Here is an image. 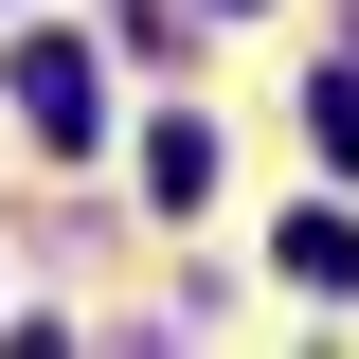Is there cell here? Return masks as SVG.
I'll list each match as a JSON object with an SVG mask.
<instances>
[{
	"mask_svg": "<svg viewBox=\"0 0 359 359\" xmlns=\"http://www.w3.org/2000/svg\"><path fill=\"white\" fill-rule=\"evenodd\" d=\"M18 108H36V144H90V126H108V72H90L72 36H36V54H18Z\"/></svg>",
	"mask_w": 359,
	"mask_h": 359,
	"instance_id": "cell-1",
	"label": "cell"
},
{
	"mask_svg": "<svg viewBox=\"0 0 359 359\" xmlns=\"http://www.w3.org/2000/svg\"><path fill=\"white\" fill-rule=\"evenodd\" d=\"M144 198H162V216H198V198H216V126H198V108H162V126H144Z\"/></svg>",
	"mask_w": 359,
	"mask_h": 359,
	"instance_id": "cell-2",
	"label": "cell"
},
{
	"mask_svg": "<svg viewBox=\"0 0 359 359\" xmlns=\"http://www.w3.org/2000/svg\"><path fill=\"white\" fill-rule=\"evenodd\" d=\"M287 287H359V216H341V198L287 216Z\"/></svg>",
	"mask_w": 359,
	"mask_h": 359,
	"instance_id": "cell-3",
	"label": "cell"
},
{
	"mask_svg": "<svg viewBox=\"0 0 359 359\" xmlns=\"http://www.w3.org/2000/svg\"><path fill=\"white\" fill-rule=\"evenodd\" d=\"M306 144H323V162L359 180V72H323V90H306Z\"/></svg>",
	"mask_w": 359,
	"mask_h": 359,
	"instance_id": "cell-4",
	"label": "cell"
},
{
	"mask_svg": "<svg viewBox=\"0 0 359 359\" xmlns=\"http://www.w3.org/2000/svg\"><path fill=\"white\" fill-rule=\"evenodd\" d=\"M216 18H252V0H216Z\"/></svg>",
	"mask_w": 359,
	"mask_h": 359,
	"instance_id": "cell-5",
	"label": "cell"
}]
</instances>
